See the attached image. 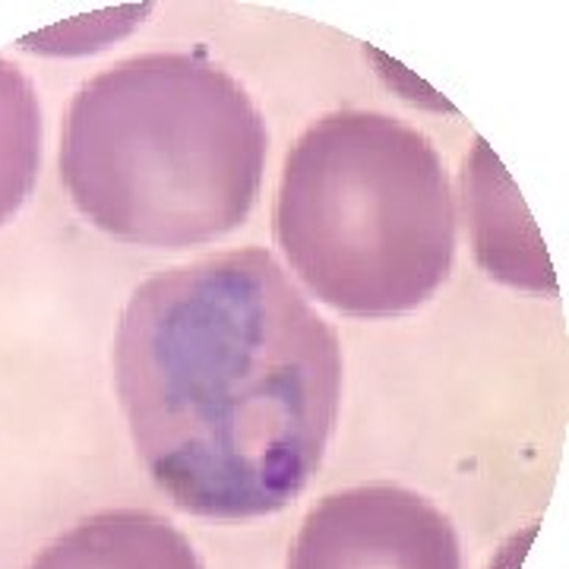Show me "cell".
Returning a JSON list of instances; mask_svg holds the SVG:
<instances>
[{
  "label": "cell",
  "instance_id": "8992f818",
  "mask_svg": "<svg viewBox=\"0 0 569 569\" xmlns=\"http://www.w3.org/2000/svg\"><path fill=\"white\" fill-rule=\"evenodd\" d=\"M41 104L32 80L0 58V224L32 197L41 168Z\"/></svg>",
  "mask_w": 569,
  "mask_h": 569
},
{
  "label": "cell",
  "instance_id": "5b68a950",
  "mask_svg": "<svg viewBox=\"0 0 569 569\" xmlns=\"http://www.w3.org/2000/svg\"><path fill=\"white\" fill-rule=\"evenodd\" d=\"M29 569H203L190 538L142 509H111L54 538Z\"/></svg>",
  "mask_w": 569,
  "mask_h": 569
},
{
  "label": "cell",
  "instance_id": "277c9868",
  "mask_svg": "<svg viewBox=\"0 0 569 569\" xmlns=\"http://www.w3.org/2000/svg\"><path fill=\"white\" fill-rule=\"evenodd\" d=\"M288 569H462L456 526L421 493L365 485L326 493L288 553Z\"/></svg>",
  "mask_w": 569,
  "mask_h": 569
},
{
  "label": "cell",
  "instance_id": "6da1fadb",
  "mask_svg": "<svg viewBox=\"0 0 569 569\" xmlns=\"http://www.w3.org/2000/svg\"><path fill=\"white\" fill-rule=\"evenodd\" d=\"M339 332L263 247L133 288L114 383L152 481L193 516L284 509L323 462L342 402Z\"/></svg>",
  "mask_w": 569,
  "mask_h": 569
},
{
  "label": "cell",
  "instance_id": "3957f363",
  "mask_svg": "<svg viewBox=\"0 0 569 569\" xmlns=\"http://www.w3.org/2000/svg\"><path fill=\"white\" fill-rule=\"evenodd\" d=\"M272 231L326 307L346 317L418 310L456 257L443 156L392 114H323L284 156Z\"/></svg>",
  "mask_w": 569,
  "mask_h": 569
},
{
  "label": "cell",
  "instance_id": "7a4b0ae2",
  "mask_svg": "<svg viewBox=\"0 0 569 569\" xmlns=\"http://www.w3.org/2000/svg\"><path fill=\"white\" fill-rule=\"evenodd\" d=\"M266 149L263 114L224 67L156 51L77 89L63 118L61 181L104 234L181 250L244 224Z\"/></svg>",
  "mask_w": 569,
  "mask_h": 569
}]
</instances>
